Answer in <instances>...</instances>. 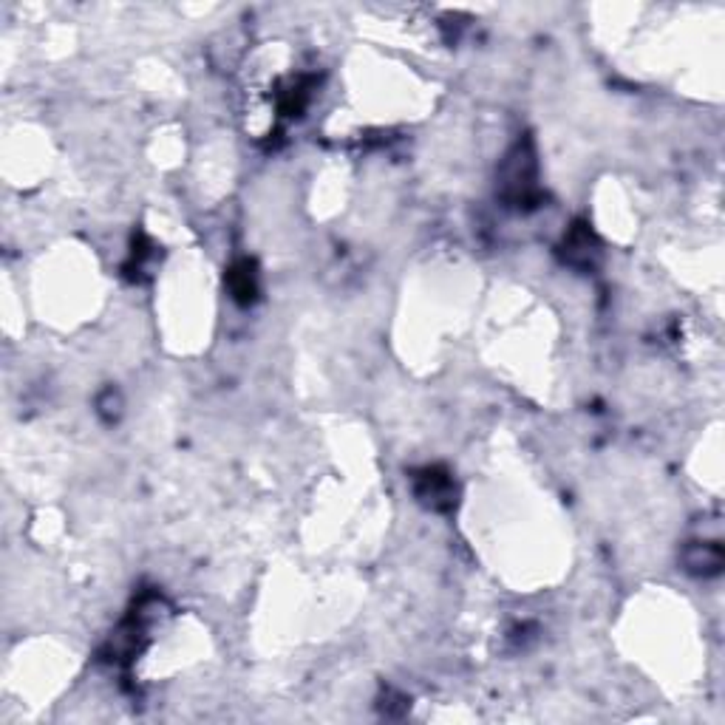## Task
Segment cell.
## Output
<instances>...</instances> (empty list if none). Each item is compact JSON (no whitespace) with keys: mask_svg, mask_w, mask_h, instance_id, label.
<instances>
[{"mask_svg":"<svg viewBox=\"0 0 725 725\" xmlns=\"http://www.w3.org/2000/svg\"><path fill=\"white\" fill-rule=\"evenodd\" d=\"M686 567L697 575H714L722 567V550L720 544L702 541V544H692L686 552Z\"/></svg>","mask_w":725,"mask_h":725,"instance_id":"1","label":"cell"}]
</instances>
